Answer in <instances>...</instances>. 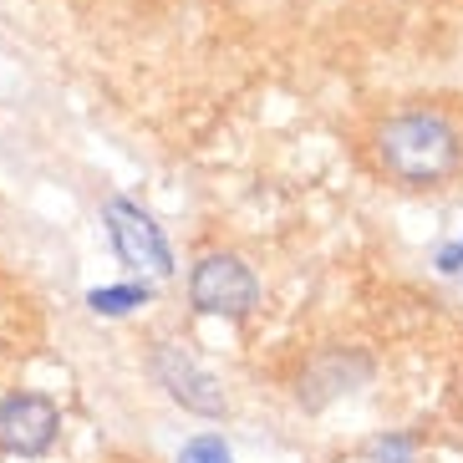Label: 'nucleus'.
<instances>
[{
    "mask_svg": "<svg viewBox=\"0 0 463 463\" xmlns=\"http://www.w3.org/2000/svg\"><path fill=\"white\" fill-rule=\"evenodd\" d=\"M438 270H463V234L453 240V245L438 250Z\"/></svg>",
    "mask_w": 463,
    "mask_h": 463,
    "instance_id": "9",
    "label": "nucleus"
},
{
    "mask_svg": "<svg viewBox=\"0 0 463 463\" xmlns=\"http://www.w3.org/2000/svg\"><path fill=\"white\" fill-rule=\"evenodd\" d=\"M189 300L199 316H224L245 321L260 306V280L240 255H204L189 275Z\"/></svg>",
    "mask_w": 463,
    "mask_h": 463,
    "instance_id": "2",
    "label": "nucleus"
},
{
    "mask_svg": "<svg viewBox=\"0 0 463 463\" xmlns=\"http://www.w3.org/2000/svg\"><path fill=\"white\" fill-rule=\"evenodd\" d=\"M143 296H148V290H137V286H123V290H92V311H97V316H123V311H133Z\"/></svg>",
    "mask_w": 463,
    "mask_h": 463,
    "instance_id": "6",
    "label": "nucleus"
},
{
    "mask_svg": "<svg viewBox=\"0 0 463 463\" xmlns=\"http://www.w3.org/2000/svg\"><path fill=\"white\" fill-rule=\"evenodd\" d=\"M178 463H234V458H230V449H224L219 438H194V443H184Z\"/></svg>",
    "mask_w": 463,
    "mask_h": 463,
    "instance_id": "7",
    "label": "nucleus"
},
{
    "mask_svg": "<svg viewBox=\"0 0 463 463\" xmlns=\"http://www.w3.org/2000/svg\"><path fill=\"white\" fill-rule=\"evenodd\" d=\"M367 463H412V438H377L367 449Z\"/></svg>",
    "mask_w": 463,
    "mask_h": 463,
    "instance_id": "8",
    "label": "nucleus"
},
{
    "mask_svg": "<svg viewBox=\"0 0 463 463\" xmlns=\"http://www.w3.org/2000/svg\"><path fill=\"white\" fill-rule=\"evenodd\" d=\"M377 168L408 189L449 184L463 164V133L438 108H408L377 128Z\"/></svg>",
    "mask_w": 463,
    "mask_h": 463,
    "instance_id": "1",
    "label": "nucleus"
},
{
    "mask_svg": "<svg viewBox=\"0 0 463 463\" xmlns=\"http://www.w3.org/2000/svg\"><path fill=\"white\" fill-rule=\"evenodd\" d=\"M102 219H108L112 250H118V260H123L128 270L153 275V280H168V275H174V255H168L164 230H158L137 204H128V199H108V204H102Z\"/></svg>",
    "mask_w": 463,
    "mask_h": 463,
    "instance_id": "3",
    "label": "nucleus"
},
{
    "mask_svg": "<svg viewBox=\"0 0 463 463\" xmlns=\"http://www.w3.org/2000/svg\"><path fill=\"white\" fill-rule=\"evenodd\" d=\"M56 428H61V412L42 392H11L0 402V453L42 458L56 443Z\"/></svg>",
    "mask_w": 463,
    "mask_h": 463,
    "instance_id": "4",
    "label": "nucleus"
},
{
    "mask_svg": "<svg viewBox=\"0 0 463 463\" xmlns=\"http://www.w3.org/2000/svg\"><path fill=\"white\" fill-rule=\"evenodd\" d=\"M153 367H158V377H164L174 402L204 412V418H219V412H224V387H219V377L209 367H199L184 346H158Z\"/></svg>",
    "mask_w": 463,
    "mask_h": 463,
    "instance_id": "5",
    "label": "nucleus"
}]
</instances>
